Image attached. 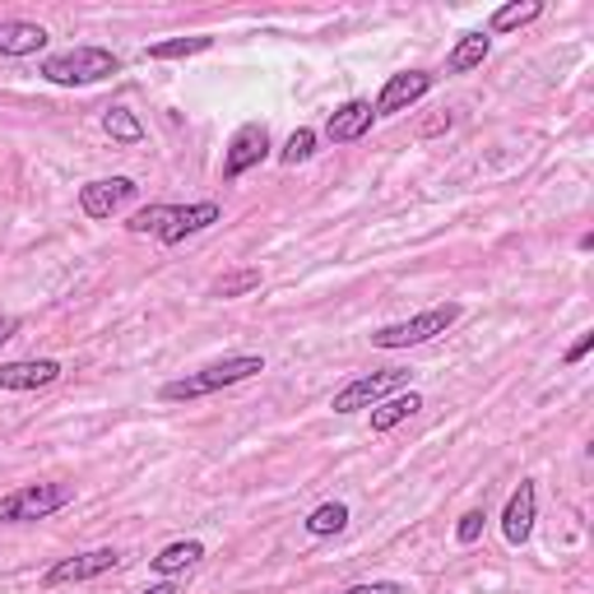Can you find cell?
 Returning <instances> with one entry per match:
<instances>
[{
    "label": "cell",
    "instance_id": "cell-1",
    "mask_svg": "<svg viewBox=\"0 0 594 594\" xmlns=\"http://www.w3.org/2000/svg\"><path fill=\"white\" fill-rule=\"evenodd\" d=\"M223 219V205L219 200H196V205H145L135 209V214L126 219V228L135 237L153 233L163 242V247H177V242L196 237L205 228H214V223Z\"/></svg>",
    "mask_w": 594,
    "mask_h": 594
},
{
    "label": "cell",
    "instance_id": "cell-2",
    "mask_svg": "<svg viewBox=\"0 0 594 594\" xmlns=\"http://www.w3.org/2000/svg\"><path fill=\"white\" fill-rule=\"evenodd\" d=\"M265 372V358H256V354H233V358H223V362H209L200 367V372H190L182 381H168V386L159 391L168 405H177V399H200V395H214L223 386H237V381H251Z\"/></svg>",
    "mask_w": 594,
    "mask_h": 594
},
{
    "label": "cell",
    "instance_id": "cell-3",
    "mask_svg": "<svg viewBox=\"0 0 594 594\" xmlns=\"http://www.w3.org/2000/svg\"><path fill=\"white\" fill-rule=\"evenodd\" d=\"M121 70V61L112 57L108 47H70V51H57V57H47L38 75L47 84H98V79H112Z\"/></svg>",
    "mask_w": 594,
    "mask_h": 594
},
{
    "label": "cell",
    "instance_id": "cell-4",
    "mask_svg": "<svg viewBox=\"0 0 594 594\" xmlns=\"http://www.w3.org/2000/svg\"><path fill=\"white\" fill-rule=\"evenodd\" d=\"M75 502L70 483H24L0 497V525H24V520H47Z\"/></svg>",
    "mask_w": 594,
    "mask_h": 594
},
{
    "label": "cell",
    "instance_id": "cell-5",
    "mask_svg": "<svg viewBox=\"0 0 594 594\" xmlns=\"http://www.w3.org/2000/svg\"><path fill=\"white\" fill-rule=\"evenodd\" d=\"M460 317H465L460 302L428 307V311H418V317H409V321H395V325L372 330V344H376V348H418V344H428V339H436V335H446V330L456 325Z\"/></svg>",
    "mask_w": 594,
    "mask_h": 594
},
{
    "label": "cell",
    "instance_id": "cell-6",
    "mask_svg": "<svg viewBox=\"0 0 594 594\" xmlns=\"http://www.w3.org/2000/svg\"><path fill=\"white\" fill-rule=\"evenodd\" d=\"M409 386V372H399V367H391V372H367V376H354L344 391H335V399H330V409L335 413H358V409H376L381 399H391L395 391Z\"/></svg>",
    "mask_w": 594,
    "mask_h": 594
},
{
    "label": "cell",
    "instance_id": "cell-7",
    "mask_svg": "<svg viewBox=\"0 0 594 594\" xmlns=\"http://www.w3.org/2000/svg\"><path fill=\"white\" fill-rule=\"evenodd\" d=\"M270 159V131L265 121H247L233 139H228V153H223V182H237L242 172H251Z\"/></svg>",
    "mask_w": 594,
    "mask_h": 594
},
{
    "label": "cell",
    "instance_id": "cell-8",
    "mask_svg": "<svg viewBox=\"0 0 594 594\" xmlns=\"http://www.w3.org/2000/svg\"><path fill=\"white\" fill-rule=\"evenodd\" d=\"M534 520H539V487L534 479H520V487L506 497V511H502V534L511 548H525L530 534H534Z\"/></svg>",
    "mask_w": 594,
    "mask_h": 594
},
{
    "label": "cell",
    "instance_id": "cell-9",
    "mask_svg": "<svg viewBox=\"0 0 594 594\" xmlns=\"http://www.w3.org/2000/svg\"><path fill=\"white\" fill-rule=\"evenodd\" d=\"M112 567H121V553H116V548H89V553H75V557H65V562H57V567L42 576V585H47V590L79 585V581H94V576L112 571Z\"/></svg>",
    "mask_w": 594,
    "mask_h": 594
},
{
    "label": "cell",
    "instance_id": "cell-10",
    "mask_svg": "<svg viewBox=\"0 0 594 594\" xmlns=\"http://www.w3.org/2000/svg\"><path fill=\"white\" fill-rule=\"evenodd\" d=\"M135 196H139V186L131 177H102V182L79 186V209L89 219H112L116 209H126Z\"/></svg>",
    "mask_w": 594,
    "mask_h": 594
},
{
    "label": "cell",
    "instance_id": "cell-11",
    "mask_svg": "<svg viewBox=\"0 0 594 594\" xmlns=\"http://www.w3.org/2000/svg\"><path fill=\"white\" fill-rule=\"evenodd\" d=\"M432 94V75L428 70H405V75H391L381 98L372 102L376 116H395V112H409L413 102H423Z\"/></svg>",
    "mask_w": 594,
    "mask_h": 594
},
{
    "label": "cell",
    "instance_id": "cell-12",
    "mask_svg": "<svg viewBox=\"0 0 594 594\" xmlns=\"http://www.w3.org/2000/svg\"><path fill=\"white\" fill-rule=\"evenodd\" d=\"M51 381H61L57 358H20V362H0V391H42Z\"/></svg>",
    "mask_w": 594,
    "mask_h": 594
},
{
    "label": "cell",
    "instance_id": "cell-13",
    "mask_svg": "<svg viewBox=\"0 0 594 594\" xmlns=\"http://www.w3.org/2000/svg\"><path fill=\"white\" fill-rule=\"evenodd\" d=\"M372 121H376L372 102H367V98H348L339 112H330L325 135L335 139V145H354V139H362L367 131H372Z\"/></svg>",
    "mask_w": 594,
    "mask_h": 594
},
{
    "label": "cell",
    "instance_id": "cell-14",
    "mask_svg": "<svg viewBox=\"0 0 594 594\" xmlns=\"http://www.w3.org/2000/svg\"><path fill=\"white\" fill-rule=\"evenodd\" d=\"M47 42H51V33L42 24H24V20L0 24V57H38Z\"/></svg>",
    "mask_w": 594,
    "mask_h": 594
},
{
    "label": "cell",
    "instance_id": "cell-15",
    "mask_svg": "<svg viewBox=\"0 0 594 594\" xmlns=\"http://www.w3.org/2000/svg\"><path fill=\"white\" fill-rule=\"evenodd\" d=\"M487 51H493V38L479 33V28H469V33H460V42L450 47L446 70H450V75H469V70H479L487 61Z\"/></svg>",
    "mask_w": 594,
    "mask_h": 594
},
{
    "label": "cell",
    "instance_id": "cell-16",
    "mask_svg": "<svg viewBox=\"0 0 594 594\" xmlns=\"http://www.w3.org/2000/svg\"><path fill=\"white\" fill-rule=\"evenodd\" d=\"M418 409H423V395H418V391H405V395L381 399V405L372 409V432H391V428L405 423V418H413Z\"/></svg>",
    "mask_w": 594,
    "mask_h": 594
},
{
    "label": "cell",
    "instance_id": "cell-17",
    "mask_svg": "<svg viewBox=\"0 0 594 594\" xmlns=\"http://www.w3.org/2000/svg\"><path fill=\"white\" fill-rule=\"evenodd\" d=\"M196 562H205V544H200V539H177V544H168L159 557H153V571L177 576V571H190Z\"/></svg>",
    "mask_w": 594,
    "mask_h": 594
},
{
    "label": "cell",
    "instance_id": "cell-18",
    "mask_svg": "<svg viewBox=\"0 0 594 594\" xmlns=\"http://www.w3.org/2000/svg\"><path fill=\"white\" fill-rule=\"evenodd\" d=\"M214 47V38H205V33H196V38H168V42H153L145 57L149 61H186V57H205V51Z\"/></svg>",
    "mask_w": 594,
    "mask_h": 594
},
{
    "label": "cell",
    "instance_id": "cell-19",
    "mask_svg": "<svg viewBox=\"0 0 594 594\" xmlns=\"http://www.w3.org/2000/svg\"><path fill=\"white\" fill-rule=\"evenodd\" d=\"M348 530V506L344 502H321L317 511L307 516V534L311 539H330V534H344Z\"/></svg>",
    "mask_w": 594,
    "mask_h": 594
},
{
    "label": "cell",
    "instance_id": "cell-20",
    "mask_svg": "<svg viewBox=\"0 0 594 594\" xmlns=\"http://www.w3.org/2000/svg\"><path fill=\"white\" fill-rule=\"evenodd\" d=\"M539 14H544V0H516V5H502L497 14H493V33H511V28H525V24H534Z\"/></svg>",
    "mask_w": 594,
    "mask_h": 594
},
{
    "label": "cell",
    "instance_id": "cell-21",
    "mask_svg": "<svg viewBox=\"0 0 594 594\" xmlns=\"http://www.w3.org/2000/svg\"><path fill=\"white\" fill-rule=\"evenodd\" d=\"M102 131H108L116 145H139V139H145V126H139V116L131 108H108V112H102Z\"/></svg>",
    "mask_w": 594,
    "mask_h": 594
},
{
    "label": "cell",
    "instance_id": "cell-22",
    "mask_svg": "<svg viewBox=\"0 0 594 594\" xmlns=\"http://www.w3.org/2000/svg\"><path fill=\"white\" fill-rule=\"evenodd\" d=\"M311 153H317V131H311V126H297V131L288 135V145L279 149V163H284V168H297V163H307Z\"/></svg>",
    "mask_w": 594,
    "mask_h": 594
},
{
    "label": "cell",
    "instance_id": "cell-23",
    "mask_svg": "<svg viewBox=\"0 0 594 594\" xmlns=\"http://www.w3.org/2000/svg\"><path fill=\"white\" fill-rule=\"evenodd\" d=\"M251 288H260V270H237V274H223L214 288V297H242V293H251Z\"/></svg>",
    "mask_w": 594,
    "mask_h": 594
},
{
    "label": "cell",
    "instance_id": "cell-24",
    "mask_svg": "<svg viewBox=\"0 0 594 594\" xmlns=\"http://www.w3.org/2000/svg\"><path fill=\"white\" fill-rule=\"evenodd\" d=\"M483 525H487V516L483 511H465L460 516V525H456V544H479V539H483Z\"/></svg>",
    "mask_w": 594,
    "mask_h": 594
},
{
    "label": "cell",
    "instance_id": "cell-25",
    "mask_svg": "<svg viewBox=\"0 0 594 594\" xmlns=\"http://www.w3.org/2000/svg\"><path fill=\"white\" fill-rule=\"evenodd\" d=\"M339 594H409V590L399 585V581H362V585H348Z\"/></svg>",
    "mask_w": 594,
    "mask_h": 594
},
{
    "label": "cell",
    "instance_id": "cell-26",
    "mask_svg": "<svg viewBox=\"0 0 594 594\" xmlns=\"http://www.w3.org/2000/svg\"><path fill=\"white\" fill-rule=\"evenodd\" d=\"M590 348H594V335H581V339H576V344L567 348V362H581V358L590 354Z\"/></svg>",
    "mask_w": 594,
    "mask_h": 594
},
{
    "label": "cell",
    "instance_id": "cell-27",
    "mask_svg": "<svg viewBox=\"0 0 594 594\" xmlns=\"http://www.w3.org/2000/svg\"><path fill=\"white\" fill-rule=\"evenodd\" d=\"M14 330H20V321H10V317H0V344L14 339Z\"/></svg>",
    "mask_w": 594,
    "mask_h": 594
},
{
    "label": "cell",
    "instance_id": "cell-28",
    "mask_svg": "<svg viewBox=\"0 0 594 594\" xmlns=\"http://www.w3.org/2000/svg\"><path fill=\"white\" fill-rule=\"evenodd\" d=\"M145 594H177V585H172V581H163V585H149Z\"/></svg>",
    "mask_w": 594,
    "mask_h": 594
}]
</instances>
